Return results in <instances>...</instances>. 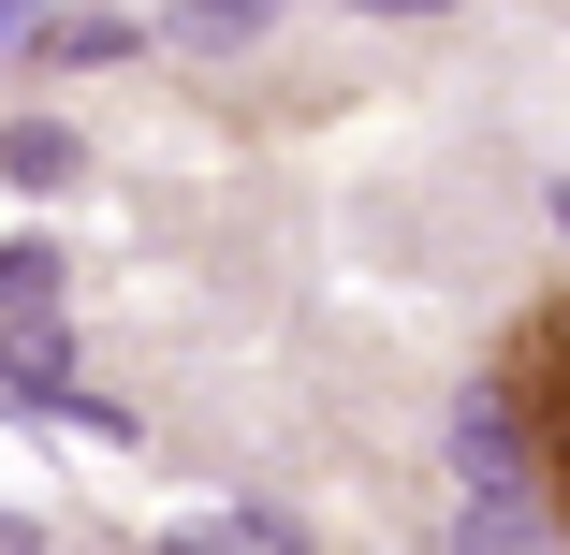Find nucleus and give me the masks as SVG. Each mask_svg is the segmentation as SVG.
Wrapping results in <instances>:
<instances>
[{
    "label": "nucleus",
    "instance_id": "nucleus-1",
    "mask_svg": "<svg viewBox=\"0 0 570 555\" xmlns=\"http://www.w3.org/2000/svg\"><path fill=\"white\" fill-rule=\"evenodd\" d=\"M498 424H512V454L570 541V278H541L512 321H498Z\"/></svg>",
    "mask_w": 570,
    "mask_h": 555
}]
</instances>
